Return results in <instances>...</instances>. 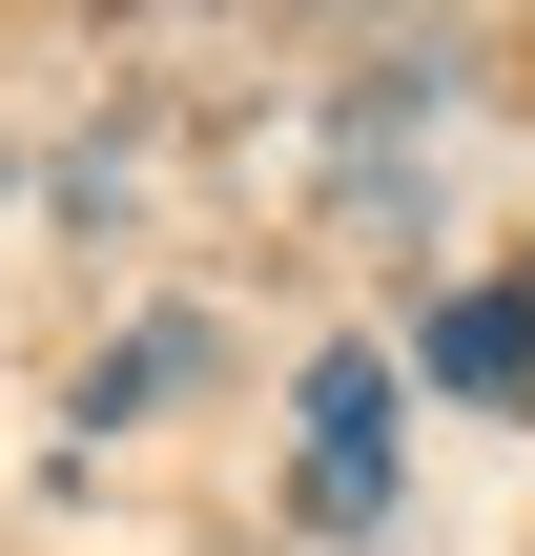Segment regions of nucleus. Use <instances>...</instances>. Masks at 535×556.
I'll return each mask as SVG.
<instances>
[{"instance_id":"obj_2","label":"nucleus","mask_w":535,"mask_h":556,"mask_svg":"<svg viewBox=\"0 0 535 556\" xmlns=\"http://www.w3.org/2000/svg\"><path fill=\"white\" fill-rule=\"evenodd\" d=\"M433 371H454V392H515L535 371V289H454V309H433Z\"/></svg>"},{"instance_id":"obj_1","label":"nucleus","mask_w":535,"mask_h":556,"mask_svg":"<svg viewBox=\"0 0 535 556\" xmlns=\"http://www.w3.org/2000/svg\"><path fill=\"white\" fill-rule=\"evenodd\" d=\"M371 495H392V371L330 351L309 371V516H371Z\"/></svg>"}]
</instances>
